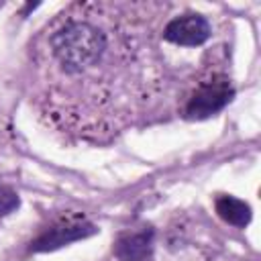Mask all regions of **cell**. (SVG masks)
Returning <instances> with one entry per match:
<instances>
[{
  "label": "cell",
  "instance_id": "cell-4",
  "mask_svg": "<svg viewBox=\"0 0 261 261\" xmlns=\"http://www.w3.org/2000/svg\"><path fill=\"white\" fill-rule=\"evenodd\" d=\"M94 232H96V226L86 222L84 218H67L65 222H57L53 228L45 230L33 243V251H53V249H59L73 241L92 237Z\"/></svg>",
  "mask_w": 261,
  "mask_h": 261
},
{
  "label": "cell",
  "instance_id": "cell-6",
  "mask_svg": "<svg viewBox=\"0 0 261 261\" xmlns=\"http://www.w3.org/2000/svg\"><path fill=\"white\" fill-rule=\"evenodd\" d=\"M214 206H216L218 216L224 222L232 224V226L243 228L251 220V206L247 202L234 198V196H218L216 202H214Z\"/></svg>",
  "mask_w": 261,
  "mask_h": 261
},
{
  "label": "cell",
  "instance_id": "cell-5",
  "mask_svg": "<svg viewBox=\"0 0 261 261\" xmlns=\"http://www.w3.org/2000/svg\"><path fill=\"white\" fill-rule=\"evenodd\" d=\"M153 249V230L126 232L116 241L114 253L120 261H147Z\"/></svg>",
  "mask_w": 261,
  "mask_h": 261
},
{
  "label": "cell",
  "instance_id": "cell-1",
  "mask_svg": "<svg viewBox=\"0 0 261 261\" xmlns=\"http://www.w3.org/2000/svg\"><path fill=\"white\" fill-rule=\"evenodd\" d=\"M108 33L94 20L92 4H75L53 24L47 37L51 61L65 75H84L108 55Z\"/></svg>",
  "mask_w": 261,
  "mask_h": 261
},
{
  "label": "cell",
  "instance_id": "cell-7",
  "mask_svg": "<svg viewBox=\"0 0 261 261\" xmlns=\"http://www.w3.org/2000/svg\"><path fill=\"white\" fill-rule=\"evenodd\" d=\"M16 206H18V198L10 190H0V216L2 214H8Z\"/></svg>",
  "mask_w": 261,
  "mask_h": 261
},
{
  "label": "cell",
  "instance_id": "cell-3",
  "mask_svg": "<svg viewBox=\"0 0 261 261\" xmlns=\"http://www.w3.org/2000/svg\"><path fill=\"white\" fill-rule=\"evenodd\" d=\"M212 35L210 22L202 14H184L163 27V39L177 47H200Z\"/></svg>",
  "mask_w": 261,
  "mask_h": 261
},
{
  "label": "cell",
  "instance_id": "cell-2",
  "mask_svg": "<svg viewBox=\"0 0 261 261\" xmlns=\"http://www.w3.org/2000/svg\"><path fill=\"white\" fill-rule=\"evenodd\" d=\"M232 98V86L226 77L214 75L198 84L194 94L188 98L186 116L188 118H208L222 110Z\"/></svg>",
  "mask_w": 261,
  "mask_h": 261
}]
</instances>
